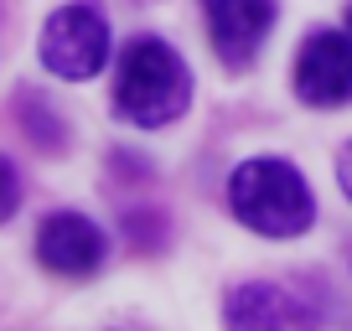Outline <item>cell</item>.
Here are the masks:
<instances>
[{"instance_id": "obj_1", "label": "cell", "mask_w": 352, "mask_h": 331, "mask_svg": "<svg viewBox=\"0 0 352 331\" xmlns=\"http://www.w3.org/2000/svg\"><path fill=\"white\" fill-rule=\"evenodd\" d=\"M187 104H192L187 62L161 36H135L120 52V73H114V114L140 130H161V124L182 119Z\"/></svg>"}, {"instance_id": "obj_2", "label": "cell", "mask_w": 352, "mask_h": 331, "mask_svg": "<svg viewBox=\"0 0 352 331\" xmlns=\"http://www.w3.org/2000/svg\"><path fill=\"white\" fill-rule=\"evenodd\" d=\"M228 207L243 228L264 233V238H300L316 222V202H311L306 176L280 155H254L233 171Z\"/></svg>"}, {"instance_id": "obj_3", "label": "cell", "mask_w": 352, "mask_h": 331, "mask_svg": "<svg viewBox=\"0 0 352 331\" xmlns=\"http://www.w3.org/2000/svg\"><path fill=\"white\" fill-rule=\"evenodd\" d=\"M42 62H47V73L73 78V83L99 73V67L109 62V21L99 16V5L78 0V5H63V11L47 16Z\"/></svg>"}, {"instance_id": "obj_4", "label": "cell", "mask_w": 352, "mask_h": 331, "mask_svg": "<svg viewBox=\"0 0 352 331\" xmlns=\"http://www.w3.org/2000/svg\"><path fill=\"white\" fill-rule=\"evenodd\" d=\"M223 326L228 331H321V310L300 290L270 285V279H249V285L228 290Z\"/></svg>"}, {"instance_id": "obj_5", "label": "cell", "mask_w": 352, "mask_h": 331, "mask_svg": "<svg viewBox=\"0 0 352 331\" xmlns=\"http://www.w3.org/2000/svg\"><path fill=\"white\" fill-rule=\"evenodd\" d=\"M296 93L311 109H337L352 99V36L311 32L296 57Z\"/></svg>"}, {"instance_id": "obj_6", "label": "cell", "mask_w": 352, "mask_h": 331, "mask_svg": "<svg viewBox=\"0 0 352 331\" xmlns=\"http://www.w3.org/2000/svg\"><path fill=\"white\" fill-rule=\"evenodd\" d=\"M212 52L228 67H249L275 26V0H202Z\"/></svg>"}, {"instance_id": "obj_7", "label": "cell", "mask_w": 352, "mask_h": 331, "mask_svg": "<svg viewBox=\"0 0 352 331\" xmlns=\"http://www.w3.org/2000/svg\"><path fill=\"white\" fill-rule=\"evenodd\" d=\"M104 233L83 218V212H52L36 228V259L63 279H83L104 264Z\"/></svg>"}, {"instance_id": "obj_8", "label": "cell", "mask_w": 352, "mask_h": 331, "mask_svg": "<svg viewBox=\"0 0 352 331\" xmlns=\"http://www.w3.org/2000/svg\"><path fill=\"white\" fill-rule=\"evenodd\" d=\"M16 114H21V130H26V140H32L36 150L57 155V150L67 145V130H63V119L52 114V104H47L42 93H32V89H26L21 99H16Z\"/></svg>"}, {"instance_id": "obj_9", "label": "cell", "mask_w": 352, "mask_h": 331, "mask_svg": "<svg viewBox=\"0 0 352 331\" xmlns=\"http://www.w3.org/2000/svg\"><path fill=\"white\" fill-rule=\"evenodd\" d=\"M16 207H21V176H16V166L0 155V222H11Z\"/></svg>"}, {"instance_id": "obj_10", "label": "cell", "mask_w": 352, "mask_h": 331, "mask_svg": "<svg viewBox=\"0 0 352 331\" xmlns=\"http://www.w3.org/2000/svg\"><path fill=\"white\" fill-rule=\"evenodd\" d=\"M337 181H342V192L352 197V140L342 145V155H337Z\"/></svg>"}, {"instance_id": "obj_11", "label": "cell", "mask_w": 352, "mask_h": 331, "mask_svg": "<svg viewBox=\"0 0 352 331\" xmlns=\"http://www.w3.org/2000/svg\"><path fill=\"white\" fill-rule=\"evenodd\" d=\"M347 36H352V5H347Z\"/></svg>"}, {"instance_id": "obj_12", "label": "cell", "mask_w": 352, "mask_h": 331, "mask_svg": "<svg viewBox=\"0 0 352 331\" xmlns=\"http://www.w3.org/2000/svg\"><path fill=\"white\" fill-rule=\"evenodd\" d=\"M0 16H6V0H0Z\"/></svg>"}]
</instances>
